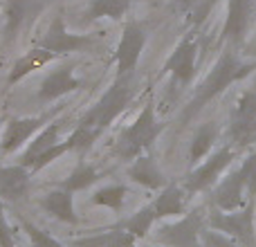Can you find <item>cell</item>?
Segmentation results:
<instances>
[{
	"label": "cell",
	"mask_w": 256,
	"mask_h": 247,
	"mask_svg": "<svg viewBox=\"0 0 256 247\" xmlns=\"http://www.w3.org/2000/svg\"><path fill=\"white\" fill-rule=\"evenodd\" d=\"M256 70L254 63H243L238 61V56L232 52H222L220 58L216 61V66L212 68V72L207 74V79L198 86L196 94L191 97V102L186 104L184 112H182V122H189L191 117H196L212 99H216L220 92H225L232 84L245 79L248 74H252Z\"/></svg>",
	"instance_id": "obj_1"
},
{
	"label": "cell",
	"mask_w": 256,
	"mask_h": 247,
	"mask_svg": "<svg viewBox=\"0 0 256 247\" xmlns=\"http://www.w3.org/2000/svg\"><path fill=\"white\" fill-rule=\"evenodd\" d=\"M132 97H135V86H132V81H130V74L117 76L110 84V88L106 90V94L81 117L79 126L102 135V132L122 115V110L132 102Z\"/></svg>",
	"instance_id": "obj_2"
},
{
	"label": "cell",
	"mask_w": 256,
	"mask_h": 247,
	"mask_svg": "<svg viewBox=\"0 0 256 247\" xmlns=\"http://www.w3.org/2000/svg\"><path fill=\"white\" fill-rule=\"evenodd\" d=\"M162 130H164V124L155 117V104L146 102L144 110L117 137V144H115L117 155L124 160L140 158V155H144V150H148L153 146V142L158 140Z\"/></svg>",
	"instance_id": "obj_3"
},
{
	"label": "cell",
	"mask_w": 256,
	"mask_h": 247,
	"mask_svg": "<svg viewBox=\"0 0 256 247\" xmlns=\"http://www.w3.org/2000/svg\"><path fill=\"white\" fill-rule=\"evenodd\" d=\"M204 214L200 209L184 214L171 225H162L155 232V243L162 247H202Z\"/></svg>",
	"instance_id": "obj_4"
},
{
	"label": "cell",
	"mask_w": 256,
	"mask_h": 247,
	"mask_svg": "<svg viewBox=\"0 0 256 247\" xmlns=\"http://www.w3.org/2000/svg\"><path fill=\"white\" fill-rule=\"evenodd\" d=\"M209 227L227 234L240 247H256L254 232V202H248L243 209L236 212H214L207 218Z\"/></svg>",
	"instance_id": "obj_5"
},
{
	"label": "cell",
	"mask_w": 256,
	"mask_h": 247,
	"mask_svg": "<svg viewBox=\"0 0 256 247\" xmlns=\"http://www.w3.org/2000/svg\"><path fill=\"white\" fill-rule=\"evenodd\" d=\"M92 43H94L92 36H88V34H72V32L66 27V22H63V16H56L48 25L45 34L40 36L38 48H43V50H48V52L61 56V54L81 52V50L90 48Z\"/></svg>",
	"instance_id": "obj_6"
},
{
	"label": "cell",
	"mask_w": 256,
	"mask_h": 247,
	"mask_svg": "<svg viewBox=\"0 0 256 247\" xmlns=\"http://www.w3.org/2000/svg\"><path fill=\"white\" fill-rule=\"evenodd\" d=\"M232 160H234V148L232 146H222L220 150H216L212 158H207L198 168H194L186 176V182H184L186 194H200V191L209 189L212 184H216V180L232 164Z\"/></svg>",
	"instance_id": "obj_7"
},
{
	"label": "cell",
	"mask_w": 256,
	"mask_h": 247,
	"mask_svg": "<svg viewBox=\"0 0 256 247\" xmlns=\"http://www.w3.org/2000/svg\"><path fill=\"white\" fill-rule=\"evenodd\" d=\"M144 45H146L144 27L137 25V22H128L124 27V32H122L120 45H117V52H115L117 76L130 74L135 70L137 61H140L142 52H144Z\"/></svg>",
	"instance_id": "obj_8"
},
{
	"label": "cell",
	"mask_w": 256,
	"mask_h": 247,
	"mask_svg": "<svg viewBox=\"0 0 256 247\" xmlns=\"http://www.w3.org/2000/svg\"><path fill=\"white\" fill-rule=\"evenodd\" d=\"M196 58H198V43L194 34H186L180 43L176 45L168 58L164 61V72L173 76L178 84L186 86L196 74Z\"/></svg>",
	"instance_id": "obj_9"
},
{
	"label": "cell",
	"mask_w": 256,
	"mask_h": 247,
	"mask_svg": "<svg viewBox=\"0 0 256 247\" xmlns=\"http://www.w3.org/2000/svg\"><path fill=\"white\" fill-rule=\"evenodd\" d=\"M50 122V117H18V120H12L7 124L2 132V140H0V153L9 155L14 150H18L22 144L32 140L34 135H38Z\"/></svg>",
	"instance_id": "obj_10"
},
{
	"label": "cell",
	"mask_w": 256,
	"mask_h": 247,
	"mask_svg": "<svg viewBox=\"0 0 256 247\" xmlns=\"http://www.w3.org/2000/svg\"><path fill=\"white\" fill-rule=\"evenodd\" d=\"M32 189V171L22 164L0 166V198L20 202Z\"/></svg>",
	"instance_id": "obj_11"
},
{
	"label": "cell",
	"mask_w": 256,
	"mask_h": 247,
	"mask_svg": "<svg viewBox=\"0 0 256 247\" xmlns=\"http://www.w3.org/2000/svg\"><path fill=\"white\" fill-rule=\"evenodd\" d=\"M245 198L248 196V186L245 180L240 176V171H234L220 182V184L214 189V204L218 207V212H236V209H243Z\"/></svg>",
	"instance_id": "obj_12"
},
{
	"label": "cell",
	"mask_w": 256,
	"mask_h": 247,
	"mask_svg": "<svg viewBox=\"0 0 256 247\" xmlns=\"http://www.w3.org/2000/svg\"><path fill=\"white\" fill-rule=\"evenodd\" d=\"M252 7H254V0H230L225 27H222V38L232 40V43H240L245 38Z\"/></svg>",
	"instance_id": "obj_13"
},
{
	"label": "cell",
	"mask_w": 256,
	"mask_h": 247,
	"mask_svg": "<svg viewBox=\"0 0 256 247\" xmlns=\"http://www.w3.org/2000/svg\"><path fill=\"white\" fill-rule=\"evenodd\" d=\"M81 81L76 79L74 70L72 68H63V70L52 72L50 76H45L43 84L38 88V99L40 102H54V99H61L66 94L79 90Z\"/></svg>",
	"instance_id": "obj_14"
},
{
	"label": "cell",
	"mask_w": 256,
	"mask_h": 247,
	"mask_svg": "<svg viewBox=\"0 0 256 247\" xmlns=\"http://www.w3.org/2000/svg\"><path fill=\"white\" fill-rule=\"evenodd\" d=\"M128 178L150 191H162L164 186L168 184L162 168H160L158 162H155L153 158H148V155H140V158L132 160V164L128 166Z\"/></svg>",
	"instance_id": "obj_15"
},
{
	"label": "cell",
	"mask_w": 256,
	"mask_h": 247,
	"mask_svg": "<svg viewBox=\"0 0 256 247\" xmlns=\"http://www.w3.org/2000/svg\"><path fill=\"white\" fill-rule=\"evenodd\" d=\"M40 207L61 222H68V225H76L79 222V216L74 212V196H72V191L63 189V186L48 191L40 198Z\"/></svg>",
	"instance_id": "obj_16"
},
{
	"label": "cell",
	"mask_w": 256,
	"mask_h": 247,
	"mask_svg": "<svg viewBox=\"0 0 256 247\" xmlns=\"http://www.w3.org/2000/svg\"><path fill=\"white\" fill-rule=\"evenodd\" d=\"M184 191L186 189H182V186H178V184H166L160 191L158 198L153 200V209H155L158 220L184 216V202H186Z\"/></svg>",
	"instance_id": "obj_17"
},
{
	"label": "cell",
	"mask_w": 256,
	"mask_h": 247,
	"mask_svg": "<svg viewBox=\"0 0 256 247\" xmlns=\"http://www.w3.org/2000/svg\"><path fill=\"white\" fill-rule=\"evenodd\" d=\"M137 238L126 232L124 227L120 230H108V232H97V234L84 236V238H74L68 243V247H135Z\"/></svg>",
	"instance_id": "obj_18"
},
{
	"label": "cell",
	"mask_w": 256,
	"mask_h": 247,
	"mask_svg": "<svg viewBox=\"0 0 256 247\" xmlns=\"http://www.w3.org/2000/svg\"><path fill=\"white\" fill-rule=\"evenodd\" d=\"M58 132H61V124H58V122H50L48 126L38 132V135L32 137V142L27 144L25 153L20 155V164H22V166L30 168L32 164H34L36 158H40L45 150H50L52 146H56L58 144Z\"/></svg>",
	"instance_id": "obj_19"
},
{
	"label": "cell",
	"mask_w": 256,
	"mask_h": 247,
	"mask_svg": "<svg viewBox=\"0 0 256 247\" xmlns=\"http://www.w3.org/2000/svg\"><path fill=\"white\" fill-rule=\"evenodd\" d=\"M54 58H56V54L48 52V50H43V48L30 50V52H25L16 63H14V68H12V72H9L7 81H9V84H18V81L25 79L30 72L40 70V68L48 66L50 61H54Z\"/></svg>",
	"instance_id": "obj_20"
},
{
	"label": "cell",
	"mask_w": 256,
	"mask_h": 247,
	"mask_svg": "<svg viewBox=\"0 0 256 247\" xmlns=\"http://www.w3.org/2000/svg\"><path fill=\"white\" fill-rule=\"evenodd\" d=\"M216 137H218L216 124L214 122L202 124V126L198 128V132L194 135V142H191V146H189V162L196 164V162H200V160L207 158L209 150H212V146L216 144Z\"/></svg>",
	"instance_id": "obj_21"
},
{
	"label": "cell",
	"mask_w": 256,
	"mask_h": 247,
	"mask_svg": "<svg viewBox=\"0 0 256 247\" xmlns=\"http://www.w3.org/2000/svg\"><path fill=\"white\" fill-rule=\"evenodd\" d=\"M30 0H7V4H4V34H7V40H12L18 34V30L30 16Z\"/></svg>",
	"instance_id": "obj_22"
},
{
	"label": "cell",
	"mask_w": 256,
	"mask_h": 247,
	"mask_svg": "<svg viewBox=\"0 0 256 247\" xmlns=\"http://www.w3.org/2000/svg\"><path fill=\"white\" fill-rule=\"evenodd\" d=\"M128 7H130V0H90L88 20H102V18L122 20L126 16Z\"/></svg>",
	"instance_id": "obj_23"
},
{
	"label": "cell",
	"mask_w": 256,
	"mask_h": 247,
	"mask_svg": "<svg viewBox=\"0 0 256 247\" xmlns=\"http://www.w3.org/2000/svg\"><path fill=\"white\" fill-rule=\"evenodd\" d=\"M158 220V216H155V209H153V202L150 204H144V207H140L135 214H130V216L124 220V230L130 232L132 236H135L137 240L146 238L150 232V227H153V222Z\"/></svg>",
	"instance_id": "obj_24"
},
{
	"label": "cell",
	"mask_w": 256,
	"mask_h": 247,
	"mask_svg": "<svg viewBox=\"0 0 256 247\" xmlns=\"http://www.w3.org/2000/svg\"><path fill=\"white\" fill-rule=\"evenodd\" d=\"M99 178H102V173H99L92 164L81 162V164H76V166L72 168V173L61 182V186L74 194V191H84V189H88V186H92Z\"/></svg>",
	"instance_id": "obj_25"
},
{
	"label": "cell",
	"mask_w": 256,
	"mask_h": 247,
	"mask_svg": "<svg viewBox=\"0 0 256 247\" xmlns=\"http://www.w3.org/2000/svg\"><path fill=\"white\" fill-rule=\"evenodd\" d=\"M124 198H126V186H122V184H106L92 194L94 204L108 207V209H112V212H120V209L124 207Z\"/></svg>",
	"instance_id": "obj_26"
},
{
	"label": "cell",
	"mask_w": 256,
	"mask_h": 247,
	"mask_svg": "<svg viewBox=\"0 0 256 247\" xmlns=\"http://www.w3.org/2000/svg\"><path fill=\"white\" fill-rule=\"evenodd\" d=\"M214 4H216V0H178L180 12L184 14L189 25H194V27L204 22V18L212 14Z\"/></svg>",
	"instance_id": "obj_27"
},
{
	"label": "cell",
	"mask_w": 256,
	"mask_h": 247,
	"mask_svg": "<svg viewBox=\"0 0 256 247\" xmlns=\"http://www.w3.org/2000/svg\"><path fill=\"white\" fill-rule=\"evenodd\" d=\"M232 122H234V124L256 122V88L254 90H248V92L240 94V99L236 102Z\"/></svg>",
	"instance_id": "obj_28"
},
{
	"label": "cell",
	"mask_w": 256,
	"mask_h": 247,
	"mask_svg": "<svg viewBox=\"0 0 256 247\" xmlns=\"http://www.w3.org/2000/svg\"><path fill=\"white\" fill-rule=\"evenodd\" d=\"M70 150H76L74 148V142L68 137V140H63V142H58L56 146H52L50 150H45L40 158H36L34 160V164L30 166V171L32 173H36V171H40V168H45L48 164H52V162H56L61 155H66V153H70Z\"/></svg>",
	"instance_id": "obj_29"
},
{
	"label": "cell",
	"mask_w": 256,
	"mask_h": 247,
	"mask_svg": "<svg viewBox=\"0 0 256 247\" xmlns=\"http://www.w3.org/2000/svg\"><path fill=\"white\" fill-rule=\"evenodd\" d=\"M22 230H25V234H27V238H30L32 247H68V245L58 243L56 238H52L48 232L38 230L36 225H32V222H27V220H22Z\"/></svg>",
	"instance_id": "obj_30"
},
{
	"label": "cell",
	"mask_w": 256,
	"mask_h": 247,
	"mask_svg": "<svg viewBox=\"0 0 256 247\" xmlns=\"http://www.w3.org/2000/svg\"><path fill=\"white\" fill-rule=\"evenodd\" d=\"M230 137L234 144L238 146H248L256 142V122H248V124H234L230 126Z\"/></svg>",
	"instance_id": "obj_31"
},
{
	"label": "cell",
	"mask_w": 256,
	"mask_h": 247,
	"mask_svg": "<svg viewBox=\"0 0 256 247\" xmlns=\"http://www.w3.org/2000/svg\"><path fill=\"white\" fill-rule=\"evenodd\" d=\"M240 176L245 180V186H248V196H250V202H254L256 198V150L240 164Z\"/></svg>",
	"instance_id": "obj_32"
},
{
	"label": "cell",
	"mask_w": 256,
	"mask_h": 247,
	"mask_svg": "<svg viewBox=\"0 0 256 247\" xmlns=\"http://www.w3.org/2000/svg\"><path fill=\"white\" fill-rule=\"evenodd\" d=\"M202 247H240V245L227 234L209 227V230L202 232Z\"/></svg>",
	"instance_id": "obj_33"
},
{
	"label": "cell",
	"mask_w": 256,
	"mask_h": 247,
	"mask_svg": "<svg viewBox=\"0 0 256 247\" xmlns=\"http://www.w3.org/2000/svg\"><path fill=\"white\" fill-rule=\"evenodd\" d=\"M0 247H16L14 243V232L7 222V214H4L2 200H0Z\"/></svg>",
	"instance_id": "obj_34"
}]
</instances>
